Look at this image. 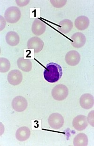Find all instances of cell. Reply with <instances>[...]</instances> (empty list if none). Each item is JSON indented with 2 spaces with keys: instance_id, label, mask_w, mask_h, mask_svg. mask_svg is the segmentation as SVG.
Here are the masks:
<instances>
[{
  "instance_id": "cell-13",
  "label": "cell",
  "mask_w": 94,
  "mask_h": 146,
  "mask_svg": "<svg viewBox=\"0 0 94 146\" xmlns=\"http://www.w3.org/2000/svg\"><path fill=\"white\" fill-rule=\"evenodd\" d=\"M31 131L29 128L26 126L20 127L17 130L16 138L19 141H24L30 138Z\"/></svg>"
},
{
  "instance_id": "cell-17",
  "label": "cell",
  "mask_w": 94,
  "mask_h": 146,
  "mask_svg": "<svg viewBox=\"0 0 94 146\" xmlns=\"http://www.w3.org/2000/svg\"><path fill=\"white\" fill-rule=\"evenodd\" d=\"M73 28V23L70 19H65L61 21L58 27V30L62 34H66L70 32Z\"/></svg>"
},
{
  "instance_id": "cell-12",
  "label": "cell",
  "mask_w": 94,
  "mask_h": 146,
  "mask_svg": "<svg viewBox=\"0 0 94 146\" xmlns=\"http://www.w3.org/2000/svg\"><path fill=\"white\" fill-rule=\"evenodd\" d=\"M46 25L43 22L38 19H36L32 26V31L35 35H41L46 31Z\"/></svg>"
},
{
  "instance_id": "cell-23",
  "label": "cell",
  "mask_w": 94,
  "mask_h": 146,
  "mask_svg": "<svg viewBox=\"0 0 94 146\" xmlns=\"http://www.w3.org/2000/svg\"><path fill=\"white\" fill-rule=\"evenodd\" d=\"M6 26V20L1 15L0 16V31L4 29Z\"/></svg>"
},
{
  "instance_id": "cell-2",
  "label": "cell",
  "mask_w": 94,
  "mask_h": 146,
  "mask_svg": "<svg viewBox=\"0 0 94 146\" xmlns=\"http://www.w3.org/2000/svg\"><path fill=\"white\" fill-rule=\"evenodd\" d=\"M21 16V13L19 9L16 6H11L6 10L4 13V18L6 21L14 24L19 21Z\"/></svg>"
},
{
  "instance_id": "cell-3",
  "label": "cell",
  "mask_w": 94,
  "mask_h": 146,
  "mask_svg": "<svg viewBox=\"0 0 94 146\" xmlns=\"http://www.w3.org/2000/svg\"><path fill=\"white\" fill-rule=\"evenodd\" d=\"M69 90L66 85L60 84L53 88L51 95L54 100L58 101L64 100L68 95Z\"/></svg>"
},
{
  "instance_id": "cell-15",
  "label": "cell",
  "mask_w": 94,
  "mask_h": 146,
  "mask_svg": "<svg viewBox=\"0 0 94 146\" xmlns=\"http://www.w3.org/2000/svg\"><path fill=\"white\" fill-rule=\"evenodd\" d=\"M6 42L11 46L18 45L20 42V37L18 33L14 31L7 33L5 36Z\"/></svg>"
},
{
  "instance_id": "cell-6",
  "label": "cell",
  "mask_w": 94,
  "mask_h": 146,
  "mask_svg": "<svg viewBox=\"0 0 94 146\" xmlns=\"http://www.w3.org/2000/svg\"><path fill=\"white\" fill-rule=\"evenodd\" d=\"M44 42L38 37H32L28 40L27 43V48L34 49V53H37L41 52L43 49Z\"/></svg>"
},
{
  "instance_id": "cell-18",
  "label": "cell",
  "mask_w": 94,
  "mask_h": 146,
  "mask_svg": "<svg viewBox=\"0 0 94 146\" xmlns=\"http://www.w3.org/2000/svg\"><path fill=\"white\" fill-rule=\"evenodd\" d=\"M89 139L87 136L83 133H80L77 134L73 141L74 146H87L88 145Z\"/></svg>"
},
{
  "instance_id": "cell-9",
  "label": "cell",
  "mask_w": 94,
  "mask_h": 146,
  "mask_svg": "<svg viewBox=\"0 0 94 146\" xmlns=\"http://www.w3.org/2000/svg\"><path fill=\"white\" fill-rule=\"evenodd\" d=\"M65 60L66 63L70 66H75L81 61V55L76 50H71L66 54Z\"/></svg>"
},
{
  "instance_id": "cell-16",
  "label": "cell",
  "mask_w": 94,
  "mask_h": 146,
  "mask_svg": "<svg viewBox=\"0 0 94 146\" xmlns=\"http://www.w3.org/2000/svg\"><path fill=\"white\" fill-rule=\"evenodd\" d=\"M17 65L19 69L24 72H29L32 69V63L29 59H25L23 57L17 60Z\"/></svg>"
},
{
  "instance_id": "cell-1",
  "label": "cell",
  "mask_w": 94,
  "mask_h": 146,
  "mask_svg": "<svg viewBox=\"0 0 94 146\" xmlns=\"http://www.w3.org/2000/svg\"><path fill=\"white\" fill-rule=\"evenodd\" d=\"M62 74L63 70L61 66L54 62L48 64L43 72L44 78L48 83L58 82L62 77Z\"/></svg>"
},
{
  "instance_id": "cell-10",
  "label": "cell",
  "mask_w": 94,
  "mask_h": 146,
  "mask_svg": "<svg viewBox=\"0 0 94 146\" xmlns=\"http://www.w3.org/2000/svg\"><path fill=\"white\" fill-rule=\"evenodd\" d=\"M79 104L85 110L91 109L94 107V96L89 94H84L80 98Z\"/></svg>"
},
{
  "instance_id": "cell-21",
  "label": "cell",
  "mask_w": 94,
  "mask_h": 146,
  "mask_svg": "<svg viewBox=\"0 0 94 146\" xmlns=\"http://www.w3.org/2000/svg\"><path fill=\"white\" fill-rule=\"evenodd\" d=\"M87 120L88 123L92 126V127H94V110L90 111V112L89 113V115H87Z\"/></svg>"
},
{
  "instance_id": "cell-7",
  "label": "cell",
  "mask_w": 94,
  "mask_h": 146,
  "mask_svg": "<svg viewBox=\"0 0 94 146\" xmlns=\"http://www.w3.org/2000/svg\"><path fill=\"white\" fill-rule=\"evenodd\" d=\"M89 125L87 116L84 115H79L76 116L73 121V126L75 130L82 131Z\"/></svg>"
},
{
  "instance_id": "cell-20",
  "label": "cell",
  "mask_w": 94,
  "mask_h": 146,
  "mask_svg": "<svg viewBox=\"0 0 94 146\" xmlns=\"http://www.w3.org/2000/svg\"><path fill=\"white\" fill-rule=\"evenodd\" d=\"M50 3L53 6L56 8H60L63 7L67 3L66 0H60V1H56V0H50Z\"/></svg>"
},
{
  "instance_id": "cell-5",
  "label": "cell",
  "mask_w": 94,
  "mask_h": 146,
  "mask_svg": "<svg viewBox=\"0 0 94 146\" xmlns=\"http://www.w3.org/2000/svg\"><path fill=\"white\" fill-rule=\"evenodd\" d=\"M11 105L15 111L18 112H22L26 109L28 103L26 98L21 96H18L13 99Z\"/></svg>"
},
{
  "instance_id": "cell-14",
  "label": "cell",
  "mask_w": 94,
  "mask_h": 146,
  "mask_svg": "<svg viewBox=\"0 0 94 146\" xmlns=\"http://www.w3.org/2000/svg\"><path fill=\"white\" fill-rule=\"evenodd\" d=\"M90 23V21L87 17L81 16L76 18L74 22L75 27L78 30L82 31L87 29Z\"/></svg>"
},
{
  "instance_id": "cell-19",
  "label": "cell",
  "mask_w": 94,
  "mask_h": 146,
  "mask_svg": "<svg viewBox=\"0 0 94 146\" xmlns=\"http://www.w3.org/2000/svg\"><path fill=\"white\" fill-rule=\"evenodd\" d=\"M11 63L8 59L1 57L0 58V72L3 73L7 72L11 68Z\"/></svg>"
},
{
  "instance_id": "cell-8",
  "label": "cell",
  "mask_w": 94,
  "mask_h": 146,
  "mask_svg": "<svg viewBox=\"0 0 94 146\" xmlns=\"http://www.w3.org/2000/svg\"><path fill=\"white\" fill-rule=\"evenodd\" d=\"M8 81L11 85H18L21 83L23 80V76L20 71L15 69L11 71L7 76Z\"/></svg>"
},
{
  "instance_id": "cell-11",
  "label": "cell",
  "mask_w": 94,
  "mask_h": 146,
  "mask_svg": "<svg viewBox=\"0 0 94 146\" xmlns=\"http://www.w3.org/2000/svg\"><path fill=\"white\" fill-rule=\"evenodd\" d=\"M71 45L76 48H80L85 44L86 38L85 35L81 32L76 33L71 37Z\"/></svg>"
},
{
  "instance_id": "cell-22",
  "label": "cell",
  "mask_w": 94,
  "mask_h": 146,
  "mask_svg": "<svg viewBox=\"0 0 94 146\" xmlns=\"http://www.w3.org/2000/svg\"><path fill=\"white\" fill-rule=\"evenodd\" d=\"M19 7H24L27 5V4L30 3L29 0H24V1H20V0H16L15 1Z\"/></svg>"
},
{
  "instance_id": "cell-4",
  "label": "cell",
  "mask_w": 94,
  "mask_h": 146,
  "mask_svg": "<svg viewBox=\"0 0 94 146\" xmlns=\"http://www.w3.org/2000/svg\"><path fill=\"white\" fill-rule=\"evenodd\" d=\"M63 116L58 113H54L48 117V123L49 125L53 129H59L64 124Z\"/></svg>"
}]
</instances>
